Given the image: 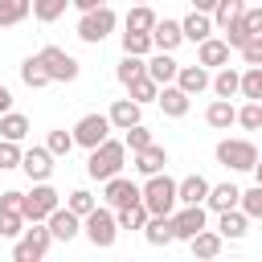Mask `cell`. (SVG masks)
I'll list each match as a JSON object with an SVG mask.
<instances>
[{"label":"cell","mask_w":262,"mask_h":262,"mask_svg":"<svg viewBox=\"0 0 262 262\" xmlns=\"http://www.w3.org/2000/svg\"><path fill=\"white\" fill-rule=\"evenodd\" d=\"M123 164H127V143L106 135L98 147H90L86 176H90V180H111V176H119V172H123Z\"/></svg>","instance_id":"cell-1"},{"label":"cell","mask_w":262,"mask_h":262,"mask_svg":"<svg viewBox=\"0 0 262 262\" xmlns=\"http://www.w3.org/2000/svg\"><path fill=\"white\" fill-rule=\"evenodd\" d=\"M82 233L90 237L94 250H111L115 237H119V221H115V209L111 205H94L86 217H82Z\"/></svg>","instance_id":"cell-2"},{"label":"cell","mask_w":262,"mask_h":262,"mask_svg":"<svg viewBox=\"0 0 262 262\" xmlns=\"http://www.w3.org/2000/svg\"><path fill=\"white\" fill-rule=\"evenodd\" d=\"M49 246H53V233H49V225L45 221H29V229L16 237V246H12V262H41L45 254H49Z\"/></svg>","instance_id":"cell-3"},{"label":"cell","mask_w":262,"mask_h":262,"mask_svg":"<svg viewBox=\"0 0 262 262\" xmlns=\"http://www.w3.org/2000/svg\"><path fill=\"white\" fill-rule=\"evenodd\" d=\"M139 201L147 205V213H172L176 209V180L168 172L147 176V184H139Z\"/></svg>","instance_id":"cell-4"},{"label":"cell","mask_w":262,"mask_h":262,"mask_svg":"<svg viewBox=\"0 0 262 262\" xmlns=\"http://www.w3.org/2000/svg\"><path fill=\"white\" fill-rule=\"evenodd\" d=\"M115 25H119L115 8H111V4H98V8L82 12V20H78V37H82L86 45H102V41L115 33Z\"/></svg>","instance_id":"cell-5"},{"label":"cell","mask_w":262,"mask_h":262,"mask_svg":"<svg viewBox=\"0 0 262 262\" xmlns=\"http://www.w3.org/2000/svg\"><path fill=\"white\" fill-rule=\"evenodd\" d=\"M57 205H61V196H57V188H53L49 180H33V188L20 196V213H25V221H45Z\"/></svg>","instance_id":"cell-6"},{"label":"cell","mask_w":262,"mask_h":262,"mask_svg":"<svg viewBox=\"0 0 262 262\" xmlns=\"http://www.w3.org/2000/svg\"><path fill=\"white\" fill-rule=\"evenodd\" d=\"M217 164L229 172H250L258 164V147L250 139H221L217 143Z\"/></svg>","instance_id":"cell-7"},{"label":"cell","mask_w":262,"mask_h":262,"mask_svg":"<svg viewBox=\"0 0 262 262\" xmlns=\"http://www.w3.org/2000/svg\"><path fill=\"white\" fill-rule=\"evenodd\" d=\"M37 57H41V66H45L49 82H74V78L82 74L78 57H74V53H66V49H57V45H45Z\"/></svg>","instance_id":"cell-8"},{"label":"cell","mask_w":262,"mask_h":262,"mask_svg":"<svg viewBox=\"0 0 262 262\" xmlns=\"http://www.w3.org/2000/svg\"><path fill=\"white\" fill-rule=\"evenodd\" d=\"M111 131H115V127H111V119H106V115H82V119L74 123V143L90 151V147H98Z\"/></svg>","instance_id":"cell-9"},{"label":"cell","mask_w":262,"mask_h":262,"mask_svg":"<svg viewBox=\"0 0 262 262\" xmlns=\"http://www.w3.org/2000/svg\"><path fill=\"white\" fill-rule=\"evenodd\" d=\"M209 225V213L205 205H176L172 209V229H176V242H188L192 233H201Z\"/></svg>","instance_id":"cell-10"},{"label":"cell","mask_w":262,"mask_h":262,"mask_svg":"<svg viewBox=\"0 0 262 262\" xmlns=\"http://www.w3.org/2000/svg\"><path fill=\"white\" fill-rule=\"evenodd\" d=\"M102 201H106L111 209H123V205H135V201H139V184H135V180H127V176L119 172V176H111V180H102Z\"/></svg>","instance_id":"cell-11"},{"label":"cell","mask_w":262,"mask_h":262,"mask_svg":"<svg viewBox=\"0 0 262 262\" xmlns=\"http://www.w3.org/2000/svg\"><path fill=\"white\" fill-rule=\"evenodd\" d=\"M45 225H49V233H53L57 242H74V237L82 233V217H78L74 209H66V205H57V209L45 217Z\"/></svg>","instance_id":"cell-12"},{"label":"cell","mask_w":262,"mask_h":262,"mask_svg":"<svg viewBox=\"0 0 262 262\" xmlns=\"http://www.w3.org/2000/svg\"><path fill=\"white\" fill-rule=\"evenodd\" d=\"M176 70H180V61H176L168 49H151V53H147V78H151L156 86L176 82Z\"/></svg>","instance_id":"cell-13"},{"label":"cell","mask_w":262,"mask_h":262,"mask_svg":"<svg viewBox=\"0 0 262 262\" xmlns=\"http://www.w3.org/2000/svg\"><path fill=\"white\" fill-rule=\"evenodd\" d=\"M156 102H160V111H164L168 119H184V115H188V106H192V94H184L176 82H168V86H160Z\"/></svg>","instance_id":"cell-14"},{"label":"cell","mask_w":262,"mask_h":262,"mask_svg":"<svg viewBox=\"0 0 262 262\" xmlns=\"http://www.w3.org/2000/svg\"><path fill=\"white\" fill-rule=\"evenodd\" d=\"M106 119H111V127L115 131H127L131 123H143V106L127 94V98H115L111 102V111H106Z\"/></svg>","instance_id":"cell-15"},{"label":"cell","mask_w":262,"mask_h":262,"mask_svg":"<svg viewBox=\"0 0 262 262\" xmlns=\"http://www.w3.org/2000/svg\"><path fill=\"white\" fill-rule=\"evenodd\" d=\"M20 168H25L29 180H49L53 176V151L49 147H29L20 156Z\"/></svg>","instance_id":"cell-16"},{"label":"cell","mask_w":262,"mask_h":262,"mask_svg":"<svg viewBox=\"0 0 262 262\" xmlns=\"http://www.w3.org/2000/svg\"><path fill=\"white\" fill-rule=\"evenodd\" d=\"M229 45H225V37H205L201 45H196V61L205 66V70H221L225 61H229Z\"/></svg>","instance_id":"cell-17"},{"label":"cell","mask_w":262,"mask_h":262,"mask_svg":"<svg viewBox=\"0 0 262 262\" xmlns=\"http://www.w3.org/2000/svg\"><path fill=\"white\" fill-rule=\"evenodd\" d=\"M217 233H221L225 242H237V237L250 233V217H246L242 209H221V213H217Z\"/></svg>","instance_id":"cell-18"},{"label":"cell","mask_w":262,"mask_h":262,"mask_svg":"<svg viewBox=\"0 0 262 262\" xmlns=\"http://www.w3.org/2000/svg\"><path fill=\"white\" fill-rule=\"evenodd\" d=\"M205 123H209L213 131H229V127L237 123V106H233L229 98H213V102L205 106Z\"/></svg>","instance_id":"cell-19"},{"label":"cell","mask_w":262,"mask_h":262,"mask_svg":"<svg viewBox=\"0 0 262 262\" xmlns=\"http://www.w3.org/2000/svg\"><path fill=\"white\" fill-rule=\"evenodd\" d=\"M135 156V172L139 176H156V172H164V164H168V151L160 147V143H147V147H139V151H131Z\"/></svg>","instance_id":"cell-20"},{"label":"cell","mask_w":262,"mask_h":262,"mask_svg":"<svg viewBox=\"0 0 262 262\" xmlns=\"http://www.w3.org/2000/svg\"><path fill=\"white\" fill-rule=\"evenodd\" d=\"M205 196H209V180L205 176H184V180H176V205H205Z\"/></svg>","instance_id":"cell-21"},{"label":"cell","mask_w":262,"mask_h":262,"mask_svg":"<svg viewBox=\"0 0 262 262\" xmlns=\"http://www.w3.org/2000/svg\"><path fill=\"white\" fill-rule=\"evenodd\" d=\"M143 237H147V246H168V242H176L172 213H151L147 225H143Z\"/></svg>","instance_id":"cell-22"},{"label":"cell","mask_w":262,"mask_h":262,"mask_svg":"<svg viewBox=\"0 0 262 262\" xmlns=\"http://www.w3.org/2000/svg\"><path fill=\"white\" fill-rule=\"evenodd\" d=\"M180 33H184V41H192V45H201L205 37H213V16L209 12H188L184 20H180Z\"/></svg>","instance_id":"cell-23"},{"label":"cell","mask_w":262,"mask_h":262,"mask_svg":"<svg viewBox=\"0 0 262 262\" xmlns=\"http://www.w3.org/2000/svg\"><path fill=\"white\" fill-rule=\"evenodd\" d=\"M209 82H213V78H209V70H205L201 61H196V66H180V70H176V86H180L184 94H201V90H209Z\"/></svg>","instance_id":"cell-24"},{"label":"cell","mask_w":262,"mask_h":262,"mask_svg":"<svg viewBox=\"0 0 262 262\" xmlns=\"http://www.w3.org/2000/svg\"><path fill=\"white\" fill-rule=\"evenodd\" d=\"M180 41H184L180 20H168V16H164V20H156V25H151V45H156V49H168V53H172Z\"/></svg>","instance_id":"cell-25"},{"label":"cell","mask_w":262,"mask_h":262,"mask_svg":"<svg viewBox=\"0 0 262 262\" xmlns=\"http://www.w3.org/2000/svg\"><path fill=\"white\" fill-rule=\"evenodd\" d=\"M237 201H242V188L237 184H209V196H205V205L213 209V213H221V209H237Z\"/></svg>","instance_id":"cell-26"},{"label":"cell","mask_w":262,"mask_h":262,"mask_svg":"<svg viewBox=\"0 0 262 262\" xmlns=\"http://www.w3.org/2000/svg\"><path fill=\"white\" fill-rule=\"evenodd\" d=\"M188 246H192V254H196V258H217V254H221V246H225V237H221L217 229H209V225H205L201 233H192V237H188Z\"/></svg>","instance_id":"cell-27"},{"label":"cell","mask_w":262,"mask_h":262,"mask_svg":"<svg viewBox=\"0 0 262 262\" xmlns=\"http://www.w3.org/2000/svg\"><path fill=\"white\" fill-rule=\"evenodd\" d=\"M237 82H242V70H233V66L225 61V66H221V70L213 74V82H209V90H213L217 98H233V94H237Z\"/></svg>","instance_id":"cell-28"},{"label":"cell","mask_w":262,"mask_h":262,"mask_svg":"<svg viewBox=\"0 0 262 262\" xmlns=\"http://www.w3.org/2000/svg\"><path fill=\"white\" fill-rule=\"evenodd\" d=\"M147 205L143 201H135V205H123V209H115V221H119V229H143L147 225Z\"/></svg>","instance_id":"cell-29"},{"label":"cell","mask_w":262,"mask_h":262,"mask_svg":"<svg viewBox=\"0 0 262 262\" xmlns=\"http://www.w3.org/2000/svg\"><path fill=\"white\" fill-rule=\"evenodd\" d=\"M147 74V57H139V53H123V61H119V70H115V78L123 82V86H131L135 78H143Z\"/></svg>","instance_id":"cell-30"},{"label":"cell","mask_w":262,"mask_h":262,"mask_svg":"<svg viewBox=\"0 0 262 262\" xmlns=\"http://www.w3.org/2000/svg\"><path fill=\"white\" fill-rule=\"evenodd\" d=\"M29 12H33V0H0V29L20 25Z\"/></svg>","instance_id":"cell-31"},{"label":"cell","mask_w":262,"mask_h":262,"mask_svg":"<svg viewBox=\"0 0 262 262\" xmlns=\"http://www.w3.org/2000/svg\"><path fill=\"white\" fill-rule=\"evenodd\" d=\"M160 16L147 8V4H135L127 16H123V29H131V33H151V25H156Z\"/></svg>","instance_id":"cell-32"},{"label":"cell","mask_w":262,"mask_h":262,"mask_svg":"<svg viewBox=\"0 0 262 262\" xmlns=\"http://www.w3.org/2000/svg\"><path fill=\"white\" fill-rule=\"evenodd\" d=\"M20 82H25V86H33V90L49 86V74H45V66H41V57H37V53L20 61Z\"/></svg>","instance_id":"cell-33"},{"label":"cell","mask_w":262,"mask_h":262,"mask_svg":"<svg viewBox=\"0 0 262 262\" xmlns=\"http://www.w3.org/2000/svg\"><path fill=\"white\" fill-rule=\"evenodd\" d=\"M25 135H29V119L16 115V111H4V115H0V139H16V143H20Z\"/></svg>","instance_id":"cell-34"},{"label":"cell","mask_w":262,"mask_h":262,"mask_svg":"<svg viewBox=\"0 0 262 262\" xmlns=\"http://www.w3.org/2000/svg\"><path fill=\"white\" fill-rule=\"evenodd\" d=\"M237 94H242V98H254V102H262V66H246V70H242Z\"/></svg>","instance_id":"cell-35"},{"label":"cell","mask_w":262,"mask_h":262,"mask_svg":"<svg viewBox=\"0 0 262 262\" xmlns=\"http://www.w3.org/2000/svg\"><path fill=\"white\" fill-rule=\"evenodd\" d=\"M242 12H246V0H217V8H213L209 16H213V29H225V25L237 20Z\"/></svg>","instance_id":"cell-36"},{"label":"cell","mask_w":262,"mask_h":262,"mask_svg":"<svg viewBox=\"0 0 262 262\" xmlns=\"http://www.w3.org/2000/svg\"><path fill=\"white\" fill-rule=\"evenodd\" d=\"M66 8H70V0H33V16L41 25H53L57 16H66Z\"/></svg>","instance_id":"cell-37"},{"label":"cell","mask_w":262,"mask_h":262,"mask_svg":"<svg viewBox=\"0 0 262 262\" xmlns=\"http://www.w3.org/2000/svg\"><path fill=\"white\" fill-rule=\"evenodd\" d=\"M25 225H29L25 213H16V209H0V237H12V242H16V237L25 233Z\"/></svg>","instance_id":"cell-38"},{"label":"cell","mask_w":262,"mask_h":262,"mask_svg":"<svg viewBox=\"0 0 262 262\" xmlns=\"http://www.w3.org/2000/svg\"><path fill=\"white\" fill-rule=\"evenodd\" d=\"M237 209H242L250 221H262V184H254V188H242V201H237Z\"/></svg>","instance_id":"cell-39"},{"label":"cell","mask_w":262,"mask_h":262,"mask_svg":"<svg viewBox=\"0 0 262 262\" xmlns=\"http://www.w3.org/2000/svg\"><path fill=\"white\" fill-rule=\"evenodd\" d=\"M156 45H151V33H131V29H123V53H139V57H147Z\"/></svg>","instance_id":"cell-40"},{"label":"cell","mask_w":262,"mask_h":262,"mask_svg":"<svg viewBox=\"0 0 262 262\" xmlns=\"http://www.w3.org/2000/svg\"><path fill=\"white\" fill-rule=\"evenodd\" d=\"M237 127L242 131H258L262 127V102L246 98V106H237Z\"/></svg>","instance_id":"cell-41"},{"label":"cell","mask_w":262,"mask_h":262,"mask_svg":"<svg viewBox=\"0 0 262 262\" xmlns=\"http://www.w3.org/2000/svg\"><path fill=\"white\" fill-rule=\"evenodd\" d=\"M127 94H131V98H135V102L143 106V102H156V94H160V86H156V82H151V78L143 74V78H135V82L127 86Z\"/></svg>","instance_id":"cell-42"},{"label":"cell","mask_w":262,"mask_h":262,"mask_svg":"<svg viewBox=\"0 0 262 262\" xmlns=\"http://www.w3.org/2000/svg\"><path fill=\"white\" fill-rule=\"evenodd\" d=\"M45 147H49V151H53V160H57V156H70L78 143H74V131H61V127H57V131H49Z\"/></svg>","instance_id":"cell-43"},{"label":"cell","mask_w":262,"mask_h":262,"mask_svg":"<svg viewBox=\"0 0 262 262\" xmlns=\"http://www.w3.org/2000/svg\"><path fill=\"white\" fill-rule=\"evenodd\" d=\"M123 143H127L131 151H139V147H147V143H156V139H151V131H147L143 123H131V127L123 131Z\"/></svg>","instance_id":"cell-44"},{"label":"cell","mask_w":262,"mask_h":262,"mask_svg":"<svg viewBox=\"0 0 262 262\" xmlns=\"http://www.w3.org/2000/svg\"><path fill=\"white\" fill-rule=\"evenodd\" d=\"M94 205H98V201H94V192H86V188H74V192L66 196V209H74L78 217H86Z\"/></svg>","instance_id":"cell-45"},{"label":"cell","mask_w":262,"mask_h":262,"mask_svg":"<svg viewBox=\"0 0 262 262\" xmlns=\"http://www.w3.org/2000/svg\"><path fill=\"white\" fill-rule=\"evenodd\" d=\"M20 156H25V151H20L16 139H0V172H4V168H20Z\"/></svg>","instance_id":"cell-46"},{"label":"cell","mask_w":262,"mask_h":262,"mask_svg":"<svg viewBox=\"0 0 262 262\" xmlns=\"http://www.w3.org/2000/svg\"><path fill=\"white\" fill-rule=\"evenodd\" d=\"M221 33H225V45H229V49H242V45L250 41V33H246V25H242V16H237V20H229V25L221 29Z\"/></svg>","instance_id":"cell-47"},{"label":"cell","mask_w":262,"mask_h":262,"mask_svg":"<svg viewBox=\"0 0 262 262\" xmlns=\"http://www.w3.org/2000/svg\"><path fill=\"white\" fill-rule=\"evenodd\" d=\"M237 53H242V61H246V66H262V37H250Z\"/></svg>","instance_id":"cell-48"},{"label":"cell","mask_w":262,"mask_h":262,"mask_svg":"<svg viewBox=\"0 0 262 262\" xmlns=\"http://www.w3.org/2000/svg\"><path fill=\"white\" fill-rule=\"evenodd\" d=\"M242 25H246V33H250V37H262V8H250V4H246Z\"/></svg>","instance_id":"cell-49"},{"label":"cell","mask_w":262,"mask_h":262,"mask_svg":"<svg viewBox=\"0 0 262 262\" xmlns=\"http://www.w3.org/2000/svg\"><path fill=\"white\" fill-rule=\"evenodd\" d=\"M20 196H25V192H16V188H4V192H0V209H16V213H20Z\"/></svg>","instance_id":"cell-50"},{"label":"cell","mask_w":262,"mask_h":262,"mask_svg":"<svg viewBox=\"0 0 262 262\" xmlns=\"http://www.w3.org/2000/svg\"><path fill=\"white\" fill-rule=\"evenodd\" d=\"M78 12H90V8H98V4H111V0H70Z\"/></svg>","instance_id":"cell-51"},{"label":"cell","mask_w":262,"mask_h":262,"mask_svg":"<svg viewBox=\"0 0 262 262\" xmlns=\"http://www.w3.org/2000/svg\"><path fill=\"white\" fill-rule=\"evenodd\" d=\"M4 111H12V90L0 82V115H4Z\"/></svg>","instance_id":"cell-52"},{"label":"cell","mask_w":262,"mask_h":262,"mask_svg":"<svg viewBox=\"0 0 262 262\" xmlns=\"http://www.w3.org/2000/svg\"><path fill=\"white\" fill-rule=\"evenodd\" d=\"M192 8H196V12H213V8H217V0H192Z\"/></svg>","instance_id":"cell-53"},{"label":"cell","mask_w":262,"mask_h":262,"mask_svg":"<svg viewBox=\"0 0 262 262\" xmlns=\"http://www.w3.org/2000/svg\"><path fill=\"white\" fill-rule=\"evenodd\" d=\"M250 172H254V184H262V156H258V164H254Z\"/></svg>","instance_id":"cell-54"},{"label":"cell","mask_w":262,"mask_h":262,"mask_svg":"<svg viewBox=\"0 0 262 262\" xmlns=\"http://www.w3.org/2000/svg\"><path fill=\"white\" fill-rule=\"evenodd\" d=\"M135 4H147V0H135Z\"/></svg>","instance_id":"cell-55"}]
</instances>
